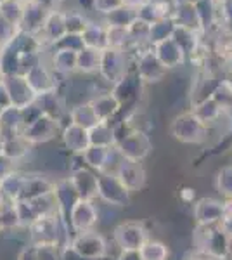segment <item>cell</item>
Returning a JSON list of instances; mask_svg holds the SVG:
<instances>
[{
  "mask_svg": "<svg viewBox=\"0 0 232 260\" xmlns=\"http://www.w3.org/2000/svg\"><path fill=\"white\" fill-rule=\"evenodd\" d=\"M208 125L201 121L192 111L182 113L180 116L172 121L170 134L177 141L185 142V144H201L208 139Z\"/></svg>",
  "mask_w": 232,
  "mask_h": 260,
  "instance_id": "obj_1",
  "label": "cell"
},
{
  "mask_svg": "<svg viewBox=\"0 0 232 260\" xmlns=\"http://www.w3.org/2000/svg\"><path fill=\"white\" fill-rule=\"evenodd\" d=\"M196 243L205 253L213 258H225L229 255V234L220 224L200 225L196 231Z\"/></svg>",
  "mask_w": 232,
  "mask_h": 260,
  "instance_id": "obj_2",
  "label": "cell"
},
{
  "mask_svg": "<svg viewBox=\"0 0 232 260\" xmlns=\"http://www.w3.org/2000/svg\"><path fill=\"white\" fill-rule=\"evenodd\" d=\"M99 73L109 83H118L128 73V50L126 49H111L103 50Z\"/></svg>",
  "mask_w": 232,
  "mask_h": 260,
  "instance_id": "obj_3",
  "label": "cell"
},
{
  "mask_svg": "<svg viewBox=\"0 0 232 260\" xmlns=\"http://www.w3.org/2000/svg\"><path fill=\"white\" fill-rule=\"evenodd\" d=\"M151 141L142 130H130L121 139L116 141V151L123 160L142 161L151 151Z\"/></svg>",
  "mask_w": 232,
  "mask_h": 260,
  "instance_id": "obj_4",
  "label": "cell"
},
{
  "mask_svg": "<svg viewBox=\"0 0 232 260\" xmlns=\"http://www.w3.org/2000/svg\"><path fill=\"white\" fill-rule=\"evenodd\" d=\"M97 194L101 196L106 203L123 207L128 203L130 191L126 189L116 174H101L97 175Z\"/></svg>",
  "mask_w": 232,
  "mask_h": 260,
  "instance_id": "obj_5",
  "label": "cell"
},
{
  "mask_svg": "<svg viewBox=\"0 0 232 260\" xmlns=\"http://www.w3.org/2000/svg\"><path fill=\"white\" fill-rule=\"evenodd\" d=\"M2 83L7 90V95H9L11 106L23 110V108L29 106V104L37 103V99H39L35 95V92L31 90V87L28 85L26 78H24L23 75H11V77H4Z\"/></svg>",
  "mask_w": 232,
  "mask_h": 260,
  "instance_id": "obj_6",
  "label": "cell"
},
{
  "mask_svg": "<svg viewBox=\"0 0 232 260\" xmlns=\"http://www.w3.org/2000/svg\"><path fill=\"white\" fill-rule=\"evenodd\" d=\"M26 78L28 85L35 92L37 98H44V95L54 94L57 89V82L54 77V71L47 68L44 62H37L33 68H29L26 73L23 75Z\"/></svg>",
  "mask_w": 232,
  "mask_h": 260,
  "instance_id": "obj_7",
  "label": "cell"
},
{
  "mask_svg": "<svg viewBox=\"0 0 232 260\" xmlns=\"http://www.w3.org/2000/svg\"><path fill=\"white\" fill-rule=\"evenodd\" d=\"M71 248L87 260H99L106 255L108 246L101 234L94 233V231H85V233H78L75 236Z\"/></svg>",
  "mask_w": 232,
  "mask_h": 260,
  "instance_id": "obj_8",
  "label": "cell"
},
{
  "mask_svg": "<svg viewBox=\"0 0 232 260\" xmlns=\"http://www.w3.org/2000/svg\"><path fill=\"white\" fill-rule=\"evenodd\" d=\"M115 241L121 250H141L149 241V236L139 222H123L115 229Z\"/></svg>",
  "mask_w": 232,
  "mask_h": 260,
  "instance_id": "obj_9",
  "label": "cell"
},
{
  "mask_svg": "<svg viewBox=\"0 0 232 260\" xmlns=\"http://www.w3.org/2000/svg\"><path fill=\"white\" fill-rule=\"evenodd\" d=\"M136 66V73L142 82H159L167 75V68L158 59L153 47H147L142 52H139Z\"/></svg>",
  "mask_w": 232,
  "mask_h": 260,
  "instance_id": "obj_10",
  "label": "cell"
},
{
  "mask_svg": "<svg viewBox=\"0 0 232 260\" xmlns=\"http://www.w3.org/2000/svg\"><path fill=\"white\" fill-rule=\"evenodd\" d=\"M57 132V121L54 120V116L47 115H40L35 121H31L29 125L23 128L21 136L26 139L29 144H35V142H45L49 139H52Z\"/></svg>",
  "mask_w": 232,
  "mask_h": 260,
  "instance_id": "obj_11",
  "label": "cell"
},
{
  "mask_svg": "<svg viewBox=\"0 0 232 260\" xmlns=\"http://www.w3.org/2000/svg\"><path fill=\"white\" fill-rule=\"evenodd\" d=\"M68 219L77 233H85L94 228L97 222V210L90 200H78L71 208Z\"/></svg>",
  "mask_w": 232,
  "mask_h": 260,
  "instance_id": "obj_12",
  "label": "cell"
},
{
  "mask_svg": "<svg viewBox=\"0 0 232 260\" xmlns=\"http://www.w3.org/2000/svg\"><path fill=\"white\" fill-rule=\"evenodd\" d=\"M116 177L130 192L139 191L146 182V172L142 169L141 161L121 160L120 167L116 170Z\"/></svg>",
  "mask_w": 232,
  "mask_h": 260,
  "instance_id": "obj_13",
  "label": "cell"
},
{
  "mask_svg": "<svg viewBox=\"0 0 232 260\" xmlns=\"http://www.w3.org/2000/svg\"><path fill=\"white\" fill-rule=\"evenodd\" d=\"M49 14H50L49 11L42 9L40 6H37V4H33L28 0V2L24 4V11H23L21 23H19V30L37 37L42 31V28H44Z\"/></svg>",
  "mask_w": 232,
  "mask_h": 260,
  "instance_id": "obj_14",
  "label": "cell"
},
{
  "mask_svg": "<svg viewBox=\"0 0 232 260\" xmlns=\"http://www.w3.org/2000/svg\"><path fill=\"white\" fill-rule=\"evenodd\" d=\"M40 35H42V39L39 42L42 45H44V44L54 45L57 40H61L62 37L66 35L64 11L57 9V11L50 12V14L47 16V21H45L44 28H42V31L37 37H40Z\"/></svg>",
  "mask_w": 232,
  "mask_h": 260,
  "instance_id": "obj_15",
  "label": "cell"
},
{
  "mask_svg": "<svg viewBox=\"0 0 232 260\" xmlns=\"http://www.w3.org/2000/svg\"><path fill=\"white\" fill-rule=\"evenodd\" d=\"M154 54L158 56V59L161 61V64L167 70L170 68H177V66H182L184 61L187 59L184 54V50L175 44L174 39H167L159 44L153 45Z\"/></svg>",
  "mask_w": 232,
  "mask_h": 260,
  "instance_id": "obj_16",
  "label": "cell"
},
{
  "mask_svg": "<svg viewBox=\"0 0 232 260\" xmlns=\"http://www.w3.org/2000/svg\"><path fill=\"white\" fill-rule=\"evenodd\" d=\"M194 215L200 225H212L220 224L223 220V208L222 203L212 198H203L194 207Z\"/></svg>",
  "mask_w": 232,
  "mask_h": 260,
  "instance_id": "obj_17",
  "label": "cell"
},
{
  "mask_svg": "<svg viewBox=\"0 0 232 260\" xmlns=\"http://www.w3.org/2000/svg\"><path fill=\"white\" fill-rule=\"evenodd\" d=\"M141 85L142 80L139 78V75L136 71H128L120 82L115 83V89H113V95L118 99V103L123 106V104H128L132 101H136L139 98V92H141Z\"/></svg>",
  "mask_w": 232,
  "mask_h": 260,
  "instance_id": "obj_18",
  "label": "cell"
},
{
  "mask_svg": "<svg viewBox=\"0 0 232 260\" xmlns=\"http://www.w3.org/2000/svg\"><path fill=\"white\" fill-rule=\"evenodd\" d=\"M172 19L177 26L187 28L196 33H203V26H201L200 16H197L196 6L194 4H175V11L172 14Z\"/></svg>",
  "mask_w": 232,
  "mask_h": 260,
  "instance_id": "obj_19",
  "label": "cell"
},
{
  "mask_svg": "<svg viewBox=\"0 0 232 260\" xmlns=\"http://www.w3.org/2000/svg\"><path fill=\"white\" fill-rule=\"evenodd\" d=\"M90 106L101 123H109V120L121 110V104L118 103V99L113 95V92L97 95L95 99L90 101Z\"/></svg>",
  "mask_w": 232,
  "mask_h": 260,
  "instance_id": "obj_20",
  "label": "cell"
},
{
  "mask_svg": "<svg viewBox=\"0 0 232 260\" xmlns=\"http://www.w3.org/2000/svg\"><path fill=\"white\" fill-rule=\"evenodd\" d=\"M70 180L80 200H92L97 196V175L92 174L90 170L80 169L75 172Z\"/></svg>",
  "mask_w": 232,
  "mask_h": 260,
  "instance_id": "obj_21",
  "label": "cell"
},
{
  "mask_svg": "<svg viewBox=\"0 0 232 260\" xmlns=\"http://www.w3.org/2000/svg\"><path fill=\"white\" fill-rule=\"evenodd\" d=\"M82 40H83V45H85V47L97 49V50H106L108 49L106 24L88 21L85 31L82 33Z\"/></svg>",
  "mask_w": 232,
  "mask_h": 260,
  "instance_id": "obj_22",
  "label": "cell"
},
{
  "mask_svg": "<svg viewBox=\"0 0 232 260\" xmlns=\"http://www.w3.org/2000/svg\"><path fill=\"white\" fill-rule=\"evenodd\" d=\"M62 139H64V144L68 146L71 151L75 153H85L90 146V139H88V130L78 127L75 123H70L68 127L62 132Z\"/></svg>",
  "mask_w": 232,
  "mask_h": 260,
  "instance_id": "obj_23",
  "label": "cell"
},
{
  "mask_svg": "<svg viewBox=\"0 0 232 260\" xmlns=\"http://www.w3.org/2000/svg\"><path fill=\"white\" fill-rule=\"evenodd\" d=\"M197 37H200V33L187 30V28H182V26H177L175 24L172 39H174L175 44L184 50L185 57H189V56L194 57L197 50H200V40H197Z\"/></svg>",
  "mask_w": 232,
  "mask_h": 260,
  "instance_id": "obj_24",
  "label": "cell"
},
{
  "mask_svg": "<svg viewBox=\"0 0 232 260\" xmlns=\"http://www.w3.org/2000/svg\"><path fill=\"white\" fill-rule=\"evenodd\" d=\"M194 115L197 116L201 121H205L206 125H208V128H210V125H213L215 121H217L220 116L223 115V111L220 106H218V103L215 101L213 98H206L201 101L200 104H197L196 108H194Z\"/></svg>",
  "mask_w": 232,
  "mask_h": 260,
  "instance_id": "obj_25",
  "label": "cell"
},
{
  "mask_svg": "<svg viewBox=\"0 0 232 260\" xmlns=\"http://www.w3.org/2000/svg\"><path fill=\"white\" fill-rule=\"evenodd\" d=\"M137 19V11L134 7L123 4L121 7H118L113 12H109L108 16H104V24L106 26H118V28H128L134 21Z\"/></svg>",
  "mask_w": 232,
  "mask_h": 260,
  "instance_id": "obj_26",
  "label": "cell"
},
{
  "mask_svg": "<svg viewBox=\"0 0 232 260\" xmlns=\"http://www.w3.org/2000/svg\"><path fill=\"white\" fill-rule=\"evenodd\" d=\"M101 57H103V50L83 47L77 54V70L83 73H94L101 68Z\"/></svg>",
  "mask_w": 232,
  "mask_h": 260,
  "instance_id": "obj_27",
  "label": "cell"
},
{
  "mask_svg": "<svg viewBox=\"0 0 232 260\" xmlns=\"http://www.w3.org/2000/svg\"><path fill=\"white\" fill-rule=\"evenodd\" d=\"M88 139H90V146L111 148L116 144L115 128H111V123H97L88 130Z\"/></svg>",
  "mask_w": 232,
  "mask_h": 260,
  "instance_id": "obj_28",
  "label": "cell"
},
{
  "mask_svg": "<svg viewBox=\"0 0 232 260\" xmlns=\"http://www.w3.org/2000/svg\"><path fill=\"white\" fill-rule=\"evenodd\" d=\"M77 54L73 50H64V49H54L52 54V71L54 73H71L77 70Z\"/></svg>",
  "mask_w": 232,
  "mask_h": 260,
  "instance_id": "obj_29",
  "label": "cell"
},
{
  "mask_svg": "<svg viewBox=\"0 0 232 260\" xmlns=\"http://www.w3.org/2000/svg\"><path fill=\"white\" fill-rule=\"evenodd\" d=\"M70 116H71V123L78 125V127H82L85 130H90L92 127H95L97 123H101V121L97 120L94 110H92L90 103L80 104V106L73 108Z\"/></svg>",
  "mask_w": 232,
  "mask_h": 260,
  "instance_id": "obj_30",
  "label": "cell"
},
{
  "mask_svg": "<svg viewBox=\"0 0 232 260\" xmlns=\"http://www.w3.org/2000/svg\"><path fill=\"white\" fill-rule=\"evenodd\" d=\"M24 4L26 2H23V0H0V18L6 19L7 23H11L12 26L19 30Z\"/></svg>",
  "mask_w": 232,
  "mask_h": 260,
  "instance_id": "obj_31",
  "label": "cell"
},
{
  "mask_svg": "<svg viewBox=\"0 0 232 260\" xmlns=\"http://www.w3.org/2000/svg\"><path fill=\"white\" fill-rule=\"evenodd\" d=\"M174 30H175V23L172 18H163V19L156 21L149 28V45L153 47V45L159 44V42L172 39Z\"/></svg>",
  "mask_w": 232,
  "mask_h": 260,
  "instance_id": "obj_32",
  "label": "cell"
},
{
  "mask_svg": "<svg viewBox=\"0 0 232 260\" xmlns=\"http://www.w3.org/2000/svg\"><path fill=\"white\" fill-rule=\"evenodd\" d=\"M113 149L111 148H103V146H88V149L82 154L92 169L104 170V167L108 165L109 158H111Z\"/></svg>",
  "mask_w": 232,
  "mask_h": 260,
  "instance_id": "obj_33",
  "label": "cell"
},
{
  "mask_svg": "<svg viewBox=\"0 0 232 260\" xmlns=\"http://www.w3.org/2000/svg\"><path fill=\"white\" fill-rule=\"evenodd\" d=\"M64 23H66V33H70V35H82L88 24V19L82 12L64 11Z\"/></svg>",
  "mask_w": 232,
  "mask_h": 260,
  "instance_id": "obj_34",
  "label": "cell"
},
{
  "mask_svg": "<svg viewBox=\"0 0 232 260\" xmlns=\"http://www.w3.org/2000/svg\"><path fill=\"white\" fill-rule=\"evenodd\" d=\"M142 260H167L168 258V248L161 241H147L141 250Z\"/></svg>",
  "mask_w": 232,
  "mask_h": 260,
  "instance_id": "obj_35",
  "label": "cell"
},
{
  "mask_svg": "<svg viewBox=\"0 0 232 260\" xmlns=\"http://www.w3.org/2000/svg\"><path fill=\"white\" fill-rule=\"evenodd\" d=\"M210 98H213L217 101L218 106H220L223 111L232 110V83H230V80L222 82L220 85L212 92Z\"/></svg>",
  "mask_w": 232,
  "mask_h": 260,
  "instance_id": "obj_36",
  "label": "cell"
},
{
  "mask_svg": "<svg viewBox=\"0 0 232 260\" xmlns=\"http://www.w3.org/2000/svg\"><path fill=\"white\" fill-rule=\"evenodd\" d=\"M108 31V47L126 49L128 47V30L118 26H106Z\"/></svg>",
  "mask_w": 232,
  "mask_h": 260,
  "instance_id": "obj_37",
  "label": "cell"
},
{
  "mask_svg": "<svg viewBox=\"0 0 232 260\" xmlns=\"http://www.w3.org/2000/svg\"><path fill=\"white\" fill-rule=\"evenodd\" d=\"M54 49H64V50H73V52H80L85 45H83L82 35H70L66 33L61 40H57L56 44L52 45Z\"/></svg>",
  "mask_w": 232,
  "mask_h": 260,
  "instance_id": "obj_38",
  "label": "cell"
},
{
  "mask_svg": "<svg viewBox=\"0 0 232 260\" xmlns=\"http://www.w3.org/2000/svg\"><path fill=\"white\" fill-rule=\"evenodd\" d=\"M217 186L222 194H225L227 198H232V167H227L218 174Z\"/></svg>",
  "mask_w": 232,
  "mask_h": 260,
  "instance_id": "obj_39",
  "label": "cell"
},
{
  "mask_svg": "<svg viewBox=\"0 0 232 260\" xmlns=\"http://www.w3.org/2000/svg\"><path fill=\"white\" fill-rule=\"evenodd\" d=\"M94 2V9L103 16H108L109 12H113L118 7H121L125 4V0H92Z\"/></svg>",
  "mask_w": 232,
  "mask_h": 260,
  "instance_id": "obj_40",
  "label": "cell"
},
{
  "mask_svg": "<svg viewBox=\"0 0 232 260\" xmlns=\"http://www.w3.org/2000/svg\"><path fill=\"white\" fill-rule=\"evenodd\" d=\"M16 33H18V28L12 26L11 23H7L6 19L0 18V49L6 47V45L14 39Z\"/></svg>",
  "mask_w": 232,
  "mask_h": 260,
  "instance_id": "obj_41",
  "label": "cell"
},
{
  "mask_svg": "<svg viewBox=\"0 0 232 260\" xmlns=\"http://www.w3.org/2000/svg\"><path fill=\"white\" fill-rule=\"evenodd\" d=\"M217 9H220L218 14H220L223 23L232 26V0H223V2L217 4Z\"/></svg>",
  "mask_w": 232,
  "mask_h": 260,
  "instance_id": "obj_42",
  "label": "cell"
},
{
  "mask_svg": "<svg viewBox=\"0 0 232 260\" xmlns=\"http://www.w3.org/2000/svg\"><path fill=\"white\" fill-rule=\"evenodd\" d=\"M29 2L37 4V6H40L42 9L52 12V11H57L59 6H61V0H29Z\"/></svg>",
  "mask_w": 232,
  "mask_h": 260,
  "instance_id": "obj_43",
  "label": "cell"
},
{
  "mask_svg": "<svg viewBox=\"0 0 232 260\" xmlns=\"http://www.w3.org/2000/svg\"><path fill=\"white\" fill-rule=\"evenodd\" d=\"M118 260H142L139 250H121V255Z\"/></svg>",
  "mask_w": 232,
  "mask_h": 260,
  "instance_id": "obj_44",
  "label": "cell"
},
{
  "mask_svg": "<svg viewBox=\"0 0 232 260\" xmlns=\"http://www.w3.org/2000/svg\"><path fill=\"white\" fill-rule=\"evenodd\" d=\"M11 106V101L9 95H7V90L4 87V83L0 82V108H9Z\"/></svg>",
  "mask_w": 232,
  "mask_h": 260,
  "instance_id": "obj_45",
  "label": "cell"
},
{
  "mask_svg": "<svg viewBox=\"0 0 232 260\" xmlns=\"http://www.w3.org/2000/svg\"><path fill=\"white\" fill-rule=\"evenodd\" d=\"M223 208V220H230L232 219V198H227L225 203H222Z\"/></svg>",
  "mask_w": 232,
  "mask_h": 260,
  "instance_id": "obj_46",
  "label": "cell"
},
{
  "mask_svg": "<svg viewBox=\"0 0 232 260\" xmlns=\"http://www.w3.org/2000/svg\"><path fill=\"white\" fill-rule=\"evenodd\" d=\"M149 0H125V4L126 6H130V7H134V9H139L141 6H144V4H147Z\"/></svg>",
  "mask_w": 232,
  "mask_h": 260,
  "instance_id": "obj_47",
  "label": "cell"
},
{
  "mask_svg": "<svg viewBox=\"0 0 232 260\" xmlns=\"http://www.w3.org/2000/svg\"><path fill=\"white\" fill-rule=\"evenodd\" d=\"M197 0H175V4H196Z\"/></svg>",
  "mask_w": 232,
  "mask_h": 260,
  "instance_id": "obj_48",
  "label": "cell"
},
{
  "mask_svg": "<svg viewBox=\"0 0 232 260\" xmlns=\"http://www.w3.org/2000/svg\"><path fill=\"white\" fill-rule=\"evenodd\" d=\"M229 255L232 257V234H229Z\"/></svg>",
  "mask_w": 232,
  "mask_h": 260,
  "instance_id": "obj_49",
  "label": "cell"
},
{
  "mask_svg": "<svg viewBox=\"0 0 232 260\" xmlns=\"http://www.w3.org/2000/svg\"><path fill=\"white\" fill-rule=\"evenodd\" d=\"M229 64H230V70H232V56L229 57Z\"/></svg>",
  "mask_w": 232,
  "mask_h": 260,
  "instance_id": "obj_50",
  "label": "cell"
},
{
  "mask_svg": "<svg viewBox=\"0 0 232 260\" xmlns=\"http://www.w3.org/2000/svg\"><path fill=\"white\" fill-rule=\"evenodd\" d=\"M2 78H4V75H2V71H0V82H2Z\"/></svg>",
  "mask_w": 232,
  "mask_h": 260,
  "instance_id": "obj_51",
  "label": "cell"
},
{
  "mask_svg": "<svg viewBox=\"0 0 232 260\" xmlns=\"http://www.w3.org/2000/svg\"><path fill=\"white\" fill-rule=\"evenodd\" d=\"M2 110H4V108H0V115H2Z\"/></svg>",
  "mask_w": 232,
  "mask_h": 260,
  "instance_id": "obj_52",
  "label": "cell"
},
{
  "mask_svg": "<svg viewBox=\"0 0 232 260\" xmlns=\"http://www.w3.org/2000/svg\"><path fill=\"white\" fill-rule=\"evenodd\" d=\"M23 2H28V0H23Z\"/></svg>",
  "mask_w": 232,
  "mask_h": 260,
  "instance_id": "obj_53",
  "label": "cell"
},
{
  "mask_svg": "<svg viewBox=\"0 0 232 260\" xmlns=\"http://www.w3.org/2000/svg\"><path fill=\"white\" fill-rule=\"evenodd\" d=\"M230 83H232V80H230Z\"/></svg>",
  "mask_w": 232,
  "mask_h": 260,
  "instance_id": "obj_54",
  "label": "cell"
}]
</instances>
